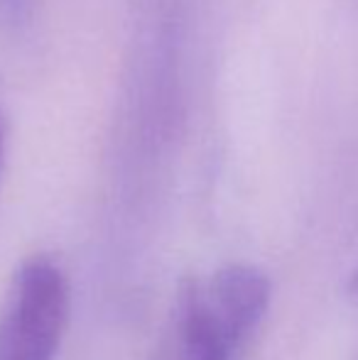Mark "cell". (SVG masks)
<instances>
[{
	"instance_id": "cell-1",
	"label": "cell",
	"mask_w": 358,
	"mask_h": 360,
	"mask_svg": "<svg viewBox=\"0 0 358 360\" xmlns=\"http://www.w3.org/2000/svg\"><path fill=\"white\" fill-rule=\"evenodd\" d=\"M270 304L260 270L231 265L181 287L155 360H238Z\"/></svg>"
},
{
	"instance_id": "cell-2",
	"label": "cell",
	"mask_w": 358,
	"mask_h": 360,
	"mask_svg": "<svg viewBox=\"0 0 358 360\" xmlns=\"http://www.w3.org/2000/svg\"><path fill=\"white\" fill-rule=\"evenodd\" d=\"M69 316V285L49 257L20 265L0 316V360H54Z\"/></svg>"
},
{
	"instance_id": "cell-3",
	"label": "cell",
	"mask_w": 358,
	"mask_h": 360,
	"mask_svg": "<svg viewBox=\"0 0 358 360\" xmlns=\"http://www.w3.org/2000/svg\"><path fill=\"white\" fill-rule=\"evenodd\" d=\"M30 10V0H0V13L8 22H23Z\"/></svg>"
},
{
	"instance_id": "cell-4",
	"label": "cell",
	"mask_w": 358,
	"mask_h": 360,
	"mask_svg": "<svg viewBox=\"0 0 358 360\" xmlns=\"http://www.w3.org/2000/svg\"><path fill=\"white\" fill-rule=\"evenodd\" d=\"M5 138H8V128H5L3 110H0V169H3V157H5Z\"/></svg>"
},
{
	"instance_id": "cell-5",
	"label": "cell",
	"mask_w": 358,
	"mask_h": 360,
	"mask_svg": "<svg viewBox=\"0 0 358 360\" xmlns=\"http://www.w3.org/2000/svg\"><path fill=\"white\" fill-rule=\"evenodd\" d=\"M354 289H358V275H356V280H354Z\"/></svg>"
}]
</instances>
